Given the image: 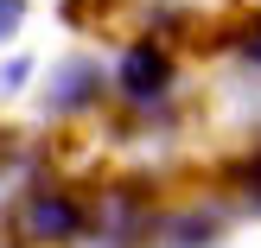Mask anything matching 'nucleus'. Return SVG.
I'll return each mask as SVG.
<instances>
[{"instance_id":"2","label":"nucleus","mask_w":261,"mask_h":248,"mask_svg":"<svg viewBox=\"0 0 261 248\" xmlns=\"http://www.w3.org/2000/svg\"><path fill=\"white\" fill-rule=\"evenodd\" d=\"M160 229V204L140 178H115L89 198V229L76 248H147Z\"/></svg>"},{"instance_id":"3","label":"nucleus","mask_w":261,"mask_h":248,"mask_svg":"<svg viewBox=\"0 0 261 248\" xmlns=\"http://www.w3.org/2000/svg\"><path fill=\"white\" fill-rule=\"evenodd\" d=\"M109 83H115V96H121L134 115H153V108H166L172 89H178V51L166 45V38H147V32H140V38L121 45Z\"/></svg>"},{"instance_id":"10","label":"nucleus","mask_w":261,"mask_h":248,"mask_svg":"<svg viewBox=\"0 0 261 248\" xmlns=\"http://www.w3.org/2000/svg\"><path fill=\"white\" fill-rule=\"evenodd\" d=\"M229 45H236V58H242V64H255V70H261V19H249L236 38H229Z\"/></svg>"},{"instance_id":"9","label":"nucleus","mask_w":261,"mask_h":248,"mask_svg":"<svg viewBox=\"0 0 261 248\" xmlns=\"http://www.w3.org/2000/svg\"><path fill=\"white\" fill-rule=\"evenodd\" d=\"M25 13H32L25 0H0V45H13V38L25 32Z\"/></svg>"},{"instance_id":"6","label":"nucleus","mask_w":261,"mask_h":248,"mask_svg":"<svg viewBox=\"0 0 261 248\" xmlns=\"http://www.w3.org/2000/svg\"><path fill=\"white\" fill-rule=\"evenodd\" d=\"M229 191H236V198L242 204H255V210H261V147L255 153H242V159H229Z\"/></svg>"},{"instance_id":"5","label":"nucleus","mask_w":261,"mask_h":248,"mask_svg":"<svg viewBox=\"0 0 261 248\" xmlns=\"http://www.w3.org/2000/svg\"><path fill=\"white\" fill-rule=\"evenodd\" d=\"M223 236H229V210L223 204H178V210H160V229H153L160 248H217Z\"/></svg>"},{"instance_id":"8","label":"nucleus","mask_w":261,"mask_h":248,"mask_svg":"<svg viewBox=\"0 0 261 248\" xmlns=\"http://www.w3.org/2000/svg\"><path fill=\"white\" fill-rule=\"evenodd\" d=\"M32 76H38V64L25 58V51H13V58L0 64V102H7V96H19V89L32 83Z\"/></svg>"},{"instance_id":"1","label":"nucleus","mask_w":261,"mask_h":248,"mask_svg":"<svg viewBox=\"0 0 261 248\" xmlns=\"http://www.w3.org/2000/svg\"><path fill=\"white\" fill-rule=\"evenodd\" d=\"M7 229L19 248H76L89 229V191L64 185V178H32L13 198Z\"/></svg>"},{"instance_id":"4","label":"nucleus","mask_w":261,"mask_h":248,"mask_svg":"<svg viewBox=\"0 0 261 248\" xmlns=\"http://www.w3.org/2000/svg\"><path fill=\"white\" fill-rule=\"evenodd\" d=\"M115 96L109 70H102V58H58L45 76V96H38V108H45V121H83V115H102V102Z\"/></svg>"},{"instance_id":"7","label":"nucleus","mask_w":261,"mask_h":248,"mask_svg":"<svg viewBox=\"0 0 261 248\" xmlns=\"http://www.w3.org/2000/svg\"><path fill=\"white\" fill-rule=\"evenodd\" d=\"M32 172V147H25V134H7L0 127V185H13V178Z\"/></svg>"}]
</instances>
